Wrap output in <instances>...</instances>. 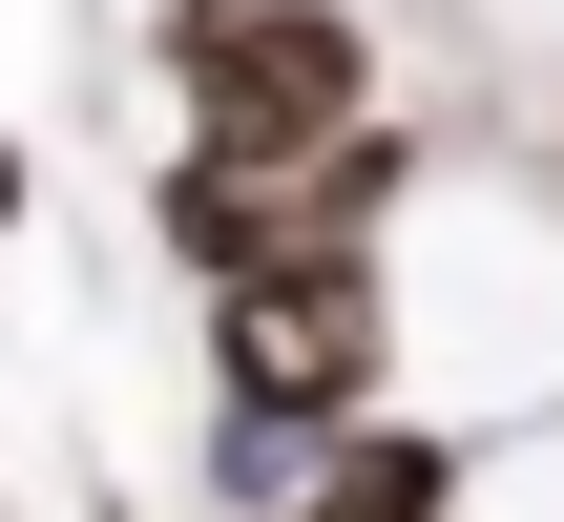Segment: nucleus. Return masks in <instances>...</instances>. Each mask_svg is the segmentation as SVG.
<instances>
[{
    "label": "nucleus",
    "mask_w": 564,
    "mask_h": 522,
    "mask_svg": "<svg viewBox=\"0 0 564 522\" xmlns=\"http://www.w3.org/2000/svg\"><path fill=\"white\" fill-rule=\"evenodd\" d=\"M147 84H167V126L293 167V146L356 126L398 63H377V0H147Z\"/></svg>",
    "instance_id": "nucleus-1"
},
{
    "label": "nucleus",
    "mask_w": 564,
    "mask_h": 522,
    "mask_svg": "<svg viewBox=\"0 0 564 522\" xmlns=\"http://www.w3.org/2000/svg\"><path fill=\"white\" fill-rule=\"evenodd\" d=\"M188 377L209 398H272V418H377L398 398V251H272V272H230V293H188Z\"/></svg>",
    "instance_id": "nucleus-2"
},
{
    "label": "nucleus",
    "mask_w": 564,
    "mask_h": 522,
    "mask_svg": "<svg viewBox=\"0 0 564 522\" xmlns=\"http://www.w3.org/2000/svg\"><path fill=\"white\" fill-rule=\"evenodd\" d=\"M460 481H481V418H460V398H377V418L314 439V481L272 522H460Z\"/></svg>",
    "instance_id": "nucleus-3"
},
{
    "label": "nucleus",
    "mask_w": 564,
    "mask_h": 522,
    "mask_svg": "<svg viewBox=\"0 0 564 522\" xmlns=\"http://www.w3.org/2000/svg\"><path fill=\"white\" fill-rule=\"evenodd\" d=\"M147 251H167L188 293H230V272H272V251H293V167H251V146H209V126H167V167H147Z\"/></svg>",
    "instance_id": "nucleus-4"
},
{
    "label": "nucleus",
    "mask_w": 564,
    "mask_h": 522,
    "mask_svg": "<svg viewBox=\"0 0 564 522\" xmlns=\"http://www.w3.org/2000/svg\"><path fill=\"white\" fill-rule=\"evenodd\" d=\"M314 481V418H272V398H209V439H188V502L209 522H272Z\"/></svg>",
    "instance_id": "nucleus-5"
},
{
    "label": "nucleus",
    "mask_w": 564,
    "mask_h": 522,
    "mask_svg": "<svg viewBox=\"0 0 564 522\" xmlns=\"http://www.w3.org/2000/svg\"><path fill=\"white\" fill-rule=\"evenodd\" d=\"M21 209H42V146H21V126H0V230H21Z\"/></svg>",
    "instance_id": "nucleus-6"
},
{
    "label": "nucleus",
    "mask_w": 564,
    "mask_h": 522,
    "mask_svg": "<svg viewBox=\"0 0 564 522\" xmlns=\"http://www.w3.org/2000/svg\"><path fill=\"white\" fill-rule=\"evenodd\" d=\"M0 522H21V502H0Z\"/></svg>",
    "instance_id": "nucleus-7"
}]
</instances>
